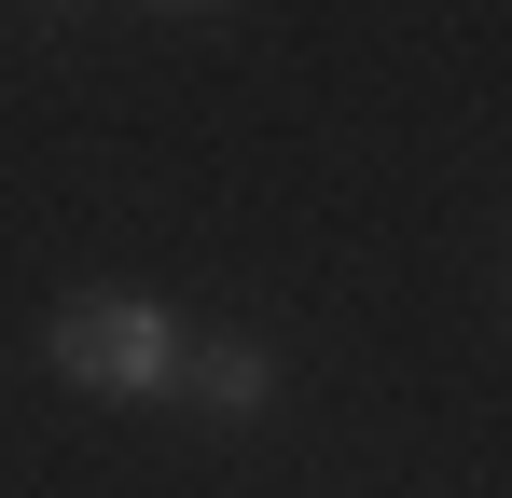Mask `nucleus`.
<instances>
[{"instance_id": "nucleus-1", "label": "nucleus", "mask_w": 512, "mask_h": 498, "mask_svg": "<svg viewBox=\"0 0 512 498\" xmlns=\"http://www.w3.org/2000/svg\"><path fill=\"white\" fill-rule=\"evenodd\" d=\"M56 374L97 388V402H153V388H180L167 305H139V291H70V305H56Z\"/></svg>"}, {"instance_id": "nucleus-2", "label": "nucleus", "mask_w": 512, "mask_h": 498, "mask_svg": "<svg viewBox=\"0 0 512 498\" xmlns=\"http://www.w3.org/2000/svg\"><path fill=\"white\" fill-rule=\"evenodd\" d=\"M180 388H194L208 415H263V388H277V360H263V346H194V360H180Z\"/></svg>"}, {"instance_id": "nucleus-3", "label": "nucleus", "mask_w": 512, "mask_h": 498, "mask_svg": "<svg viewBox=\"0 0 512 498\" xmlns=\"http://www.w3.org/2000/svg\"><path fill=\"white\" fill-rule=\"evenodd\" d=\"M180 14H208V0H180Z\"/></svg>"}]
</instances>
